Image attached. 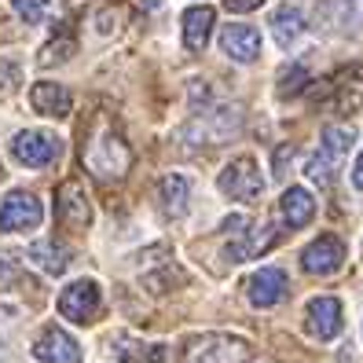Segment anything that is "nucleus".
<instances>
[{
  "label": "nucleus",
  "instance_id": "obj_1",
  "mask_svg": "<svg viewBox=\"0 0 363 363\" xmlns=\"http://www.w3.org/2000/svg\"><path fill=\"white\" fill-rule=\"evenodd\" d=\"M81 155H84V165H89L99 180H121L133 165L129 143H125L114 129H96Z\"/></svg>",
  "mask_w": 363,
  "mask_h": 363
},
{
  "label": "nucleus",
  "instance_id": "obj_2",
  "mask_svg": "<svg viewBox=\"0 0 363 363\" xmlns=\"http://www.w3.org/2000/svg\"><path fill=\"white\" fill-rule=\"evenodd\" d=\"M250 341L239 334H195L184 345V363H246Z\"/></svg>",
  "mask_w": 363,
  "mask_h": 363
},
{
  "label": "nucleus",
  "instance_id": "obj_3",
  "mask_svg": "<svg viewBox=\"0 0 363 363\" xmlns=\"http://www.w3.org/2000/svg\"><path fill=\"white\" fill-rule=\"evenodd\" d=\"M217 187H220V195H228L231 202H257L264 195V177L257 169V158H250V155L231 158L220 169Z\"/></svg>",
  "mask_w": 363,
  "mask_h": 363
},
{
  "label": "nucleus",
  "instance_id": "obj_4",
  "mask_svg": "<svg viewBox=\"0 0 363 363\" xmlns=\"http://www.w3.org/2000/svg\"><path fill=\"white\" fill-rule=\"evenodd\" d=\"M59 315L70 319V323H92L103 308V294H99V283L96 279H74L70 286H62L59 301H55Z\"/></svg>",
  "mask_w": 363,
  "mask_h": 363
},
{
  "label": "nucleus",
  "instance_id": "obj_5",
  "mask_svg": "<svg viewBox=\"0 0 363 363\" xmlns=\"http://www.w3.org/2000/svg\"><path fill=\"white\" fill-rule=\"evenodd\" d=\"M40 220H45V206H40L33 191H11L0 202V231H8V235L33 231L40 228Z\"/></svg>",
  "mask_w": 363,
  "mask_h": 363
},
{
  "label": "nucleus",
  "instance_id": "obj_6",
  "mask_svg": "<svg viewBox=\"0 0 363 363\" xmlns=\"http://www.w3.org/2000/svg\"><path fill=\"white\" fill-rule=\"evenodd\" d=\"M11 158L26 169H45L59 158V136L45 129H23L11 140Z\"/></svg>",
  "mask_w": 363,
  "mask_h": 363
},
{
  "label": "nucleus",
  "instance_id": "obj_7",
  "mask_svg": "<svg viewBox=\"0 0 363 363\" xmlns=\"http://www.w3.org/2000/svg\"><path fill=\"white\" fill-rule=\"evenodd\" d=\"M239 121H242V114L235 111V106H213V111L199 114L187 125L184 140H191V143H220V140L239 133Z\"/></svg>",
  "mask_w": 363,
  "mask_h": 363
},
{
  "label": "nucleus",
  "instance_id": "obj_8",
  "mask_svg": "<svg viewBox=\"0 0 363 363\" xmlns=\"http://www.w3.org/2000/svg\"><path fill=\"white\" fill-rule=\"evenodd\" d=\"M345 327V305L337 301V297L323 294V297H312L305 305V330L308 337L315 341H334Z\"/></svg>",
  "mask_w": 363,
  "mask_h": 363
},
{
  "label": "nucleus",
  "instance_id": "obj_9",
  "mask_svg": "<svg viewBox=\"0 0 363 363\" xmlns=\"http://www.w3.org/2000/svg\"><path fill=\"white\" fill-rule=\"evenodd\" d=\"M290 294V275L283 268H261L246 279V297L253 308H275Z\"/></svg>",
  "mask_w": 363,
  "mask_h": 363
},
{
  "label": "nucleus",
  "instance_id": "obj_10",
  "mask_svg": "<svg viewBox=\"0 0 363 363\" xmlns=\"http://www.w3.org/2000/svg\"><path fill=\"white\" fill-rule=\"evenodd\" d=\"M33 356L40 363H81V345H77L74 334H67L62 327L48 323L45 330L37 334V341H33Z\"/></svg>",
  "mask_w": 363,
  "mask_h": 363
},
{
  "label": "nucleus",
  "instance_id": "obj_11",
  "mask_svg": "<svg viewBox=\"0 0 363 363\" xmlns=\"http://www.w3.org/2000/svg\"><path fill=\"white\" fill-rule=\"evenodd\" d=\"M345 264V242L337 235H319L301 250V268L308 275H330Z\"/></svg>",
  "mask_w": 363,
  "mask_h": 363
},
{
  "label": "nucleus",
  "instance_id": "obj_12",
  "mask_svg": "<svg viewBox=\"0 0 363 363\" xmlns=\"http://www.w3.org/2000/svg\"><path fill=\"white\" fill-rule=\"evenodd\" d=\"M55 209H59L62 228H70V231H84L92 224V202H89V195H84V187L77 180H67L59 187Z\"/></svg>",
  "mask_w": 363,
  "mask_h": 363
},
{
  "label": "nucleus",
  "instance_id": "obj_13",
  "mask_svg": "<svg viewBox=\"0 0 363 363\" xmlns=\"http://www.w3.org/2000/svg\"><path fill=\"white\" fill-rule=\"evenodd\" d=\"M220 48L235 62H253L261 55V33H257V26H250V23H228L220 30Z\"/></svg>",
  "mask_w": 363,
  "mask_h": 363
},
{
  "label": "nucleus",
  "instance_id": "obj_14",
  "mask_svg": "<svg viewBox=\"0 0 363 363\" xmlns=\"http://www.w3.org/2000/svg\"><path fill=\"white\" fill-rule=\"evenodd\" d=\"M30 103H33V111L45 114V118H67L74 111V96H70L67 84H59V81H37L30 89Z\"/></svg>",
  "mask_w": 363,
  "mask_h": 363
},
{
  "label": "nucleus",
  "instance_id": "obj_15",
  "mask_svg": "<svg viewBox=\"0 0 363 363\" xmlns=\"http://www.w3.org/2000/svg\"><path fill=\"white\" fill-rule=\"evenodd\" d=\"M213 26H217V11H213L209 4H195V8H187V11H184V18H180L184 48H187V52H206Z\"/></svg>",
  "mask_w": 363,
  "mask_h": 363
},
{
  "label": "nucleus",
  "instance_id": "obj_16",
  "mask_svg": "<svg viewBox=\"0 0 363 363\" xmlns=\"http://www.w3.org/2000/svg\"><path fill=\"white\" fill-rule=\"evenodd\" d=\"M268 30H272V40L279 45L283 52H290L297 40L305 37V15L297 11L294 4H279L268 18Z\"/></svg>",
  "mask_w": 363,
  "mask_h": 363
},
{
  "label": "nucleus",
  "instance_id": "obj_17",
  "mask_svg": "<svg viewBox=\"0 0 363 363\" xmlns=\"http://www.w3.org/2000/svg\"><path fill=\"white\" fill-rule=\"evenodd\" d=\"M158 206H162V213L169 220L184 217L187 206H191V180L184 173H165L158 180Z\"/></svg>",
  "mask_w": 363,
  "mask_h": 363
},
{
  "label": "nucleus",
  "instance_id": "obj_18",
  "mask_svg": "<svg viewBox=\"0 0 363 363\" xmlns=\"http://www.w3.org/2000/svg\"><path fill=\"white\" fill-rule=\"evenodd\" d=\"M279 209H283L286 228H305V224L315 220V213H319L315 195H312L308 187H286L283 199H279Z\"/></svg>",
  "mask_w": 363,
  "mask_h": 363
},
{
  "label": "nucleus",
  "instance_id": "obj_19",
  "mask_svg": "<svg viewBox=\"0 0 363 363\" xmlns=\"http://www.w3.org/2000/svg\"><path fill=\"white\" fill-rule=\"evenodd\" d=\"M275 242H279V228L275 224H268V228H261L257 235H253V224L239 235V239H231L228 242V257L231 261H250V257H261L264 250H272Z\"/></svg>",
  "mask_w": 363,
  "mask_h": 363
},
{
  "label": "nucleus",
  "instance_id": "obj_20",
  "mask_svg": "<svg viewBox=\"0 0 363 363\" xmlns=\"http://www.w3.org/2000/svg\"><path fill=\"white\" fill-rule=\"evenodd\" d=\"M26 257L45 275H62V272H67V264H70V250L62 246V242H55V239H37V242H30Z\"/></svg>",
  "mask_w": 363,
  "mask_h": 363
},
{
  "label": "nucleus",
  "instance_id": "obj_21",
  "mask_svg": "<svg viewBox=\"0 0 363 363\" xmlns=\"http://www.w3.org/2000/svg\"><path fill=\"white\" fill-rule=\"evenodd\" d=\"M352 143H356V129H352V125H327V129L319 133V155L337 165L341 158L352 151Z\"/></svg>",
  "mask_w": 363,
  "mask_h": 363
},
{
  "label": "nucleus",
  "instance_id": "obj_22",
  "mask_svg": "<svg viewBox=\"0 0 363 363\" xmlns=\"http://www.w3.org/2000/svg\"><path fill=\"white\" fill-rule=\"evenodd\" d=\"M114 352H118L125 363H133V359L165 363V359H169V349H165V345H140V341H133V337H118V341H114Z\"/></svg>",
  "mask_w": 363,
  "mask_h": 363
},
{
  "label": "nucleus",
  "instance_id": "obj_23",
  "mask_svg": "<svg viewBox=\"0 0 363 363\" xmlns=\"http://www.w3.org/2000/svg\"><path fill=\"white\" fill-rule=\"evenodd\" d=\"M74 48H77V45H74V37H70V33H55L48 45L40 48L37 62H40V67H59V62H67V59L74 55Z\"/></svg>",
  "mask_w": 363,
  "mask_h": 363
},
{
  "label": "nucleus",
  "instance_id": "obj_24",
  "mask_svg": "<svg viewBox=\"0 0 363 363\" xmlns=\"http://www.w3.org/2000/svg\"><path fill=\"white\" fill-rule=\"evenodd\" d=\"M305 180L312 184V187H330V173H334V162L330 158H323V155H319V151H312V155H305Z\"/></svg>",
  "mask_w": 363,
  "mask_h": 363
},
{
  "label": "nucleus",
  "instance_id": "obj_25",
  "mask_svg": "<svg viewBox=\"0 0 363 363\" xmlns=\"http://www.w3.org/2000/svg\"><path fill=\"white\" fill-rule=\"evenodd\" d=\"M11 8H15V15L23 18L26 26H40L48 18V11H52L48 0H11Z\"/></svg>",
  "mask_w": 363,
  "mask_h": 363
},
{
  "label": "nucleus",
  "instance_id": "obj_26",
  "mask_svg": "<svg viewBox=\"0 0 363 363\" xmlns=\"http://www.w3.org/2000/svg\"><path fill=\"white\" fill-rule=\"evenodd\" d=\"M23 84V67L15 59H0V99H11Z\"/></svg>",
  "mask_w": 363,
  "mask_h": 363
},
{
  "label": "nucleus",
  "instance_id": "obj_27",
  "mask_svg": "<svg viewBox=\"0 0 363 363\" xmlns=\"http://www.w3.org/2000/svg\"><path fill=\"white\" fill-rule=\"evenodd\" d=\"M305 89H308V70L305 67H286V74L279 77V96L290 99V96L305 92Z\"/></svg>",
  "mask_w": 363,
  "mask_h": 363
},
{
  "label": "nucleus",
  "instance_id": "obj_28",
  "mask_svg": "<svg viewBox=\"0 0 363 363\" xmlns=\"http://www.w3.org/2000/svg\"><path fill=\"white\" fill-rule=\"evenodd\" d=\"M290 155H294V147H290V143H283L279 151L272 155V173H275V177H286V169H290Z\"/></svg>",
  "mask_w": 363,
  "mask_h": 363
},
{
  "label": "nucleus",
  "instance_id": "obj_29",
  "mask_svg": "<svg viewBox=\"0 0 363 363\" xmlns=\"http://www.w3.org/2000/svg\"><path fill=\"white\" fill-rule=\"evenodd\" d=\"M264 4V0H224V8L235 11V15H242V11H257Z\"/></svg>",
  "mask_w": 363,
  "mask_h": 363
},
{
  "label": "nucleus",
  "instance_id": "obj_30",
  "mask_svg": "<svg viewBox=\"0 0 363 363\" xmlns=\"http://www.w3.org/2000/svg\"><path fill=\"white\" fill-rule=\"evenodd\" d=\"M349 180H352V187L363 195V151L356 155V162H352V173H349Z\"/></svg>",
  "mask_w": 363,
  "mask_h": 363
},
{
  "label": "nucleus",
  "instance_id": "obj_31",
  "mask_svg": "<svg viewBox=\"0 0 363 363\" xmlns=\"http://www.w3.org/2000/svg\"><path fill=\"white\" fill-rule=\"evenodd\" d=\"M8 283H15V261L0 257V286H8Z\"/></svg>",
  "mask_w": 363,
  "mask_h": 363
},
{
  "label": "nucleus",
  "instance_id": "obj_32",
  "mask_svg": "<svg viewBox=\"0 0 363 363\" xmlns=\"http://www.w3.org/2000/svg\"><path fill=\"white\" fill-rule=\"evenodd\" d=\"M162 4V0H143V8H158Z\"/></svg>",
  "mask_w": 363,
  "mask_h": 363
},
{
  "label": "nucleus",
  "instance_id": "obj_33",
  "mask_svg": "<svg viewBox=\"0 0 363 363\" xmlns=\"http://www.w3.org/2000/svg\"><path fill=\"white\" fill-rule=\"evenodd\" d=\"M0 180H4V165H0Z\"/></svg>",
  "mask_w": 363,
  "mask_h": 363
}]
</instances>
